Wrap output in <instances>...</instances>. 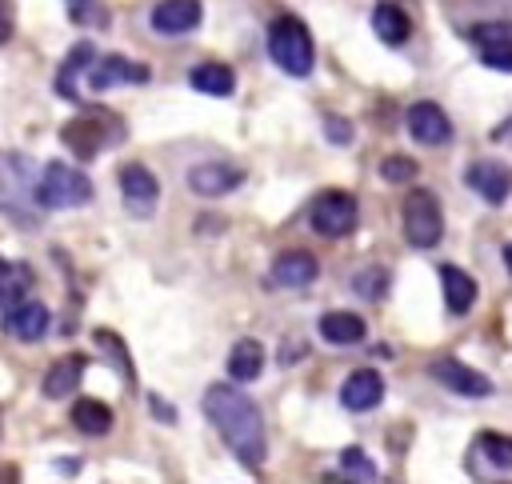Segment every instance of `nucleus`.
<instances>
[{
	"label": "nucleus",
	"mask_w": 512,
	"mask_h": 484,
	"mask_svg": "<svg viewBox=\"0 0 512 484\" xmlns=\"http://www.w3.org/2000/svg\"><path fill=\"white\" fill-rule=\"evenodd\" d=\"M204 416L212 420V428L220 432V440L248 464L260 468L268 440H264V420L260 408L236 388V384H208L204 392Z\"/></svg>",
	"instance_id": "f257e3e1"
},
{
	"label": "nucleus",
	"mask_w": 512,
	"mask_h": 484,
	"mask_svg": "<svg viewBox=\"0 0 512 484\" xmlns=\"http://www.w3.org/2000/svg\"><path fill=\"white\" fill-rule=\"evenodd\" d=\"M36 168L16 156V152H0V212L20 224V228H36V212H40V200H36Z\"/></svg>",
	"instance_id": "f03ea898"
},
{
	"label": "nucleus",
	"mask_w": 512,
	"mask_h": 484,
	"mask_svg": "<svg viewBox=\"0 0 512 484\" xmlns=\"http://www.w3.org/2000/svg\"><path fill=\"white\" fill-rule=\"evenodd\" d=\"M60 140H64L68 152H76L80 160H92V156H100V148H104L108 140H124V124H120V116H112V112H104V108H84L76 120H68V124L60 128Z\"/></svg>",
	"instance_id": "7ed1b4c3"
},
{
	"label": "nucleus",
	"mask_w": 512,
	"mask_h": 484,
	"mask_svg": "<svg viewBox=\"0 0 512 484\" xmlns=\"http://www.w3.org/2000/svg\"><path fill=\"white\" fill-rule=\"evenodd\" d=\"M268 56L288 72V76H308L312 72V36L300 20L280 16L268 24Z\"/></svg>",
	"instance_id": "20e7f679"
},
{
	"label": "nucleus",
	"mask_w": 512,
	"mask_h": 484,
	"mask_svg": "<svg viewBox=\"0 0 512 484\" xmlns=\"http://www.w3.org/2000/svg\"><path fill=\"white\" fill-rule=\"evenodd\" d=\"M36 200L40 208H76V204H88L92 200V184L84 172H76L72 164L64 160H52L40 168V180H36Z\"/></svg>",
	"instance_id": "39448f33"
},
{
	"label": "nucleus",
	"mask_w": 512,
	"mask_h": 484,
	"mask_svg": "<svg viewBox=\"0 0 512 484\" xmlns=\"http://www.w3.org/2000/svg\"><path fill=\"white\" fill-rule=\"evenodd\" d=\"M404 236L412 248H436L444 236V212L440 200L428 188H412L404 196Z\"/></svg>",
	"instance_id": "423d86ee"
},
{
	"label": "nucleus",
	"mask_w": 512,
	"mask_h": 484,
	"mask_svg": "<svg viewBox=\"0 0 512 484\" xmlns=\"http://www.w3.org/2000/svg\"><path fill=\"white\" fill-rule=\"evenodd\" d=\"M308 220L320 236H348L356 228V200L348 192H320L308 208Z\"/></svg>",
	"instance_id": "0eeeda50"
},
{
	"label": "nucleus",
	"mask_w": 512,
	"mask_h": 484,
	"mask_svg": "<svg viewBox=\"0 0 512 484\" xmlns=\"http://www.w3.org/2000/svg\"><path fill=\"white\" fill-rule=\"evenodd\" d=\"M404 124H408L412 140H420V144H428V148H440V144L452 140V120H448V112H444L440 104H432V100L412 104V108L404 112Z\"/></svg>",
	"instance_id": "6e6552de"
},
{
	"label": "nucleus",
	"mask_w": 512,
	"mask_h": 484,
	"mask_svg": "<svg viewBox=\"0 0 512 484\" xmlns=\"http://www.w3.org/2000/svg\"><path fill=\"white\" fill-rule=\"evenodd\" d=\"M120 196H124V208L132 216H152V208L160 200V184L144 164H124L120 168Z\"/></svg>",
	"instance_id": "1a4fd4ad"
},
{
	"label": "nucleus",
	"mask_w": 512,
	"mask_h": 484,
	"mask_svg": "<svg viewBox=\"0 0 512 484\" xmlns=\"http://www.w3.org/2000/svg\"><path fill=\"white\" fill-rule=\"evenodd\" d=\"M148 80V68L144 64H132L128 56L112 52V56H100L92 60L88 68V88L92 92H108V88H120V84H144Z\"/></svg>",
	"instance_id": "9d476101"
},
{
	"label": "nucleus",
	"mask_w": 512,
	"mask_h": 484,
	"mask_svg": "<svg viewBox=\"0 0 512 484\" xmlns=\"http://www.w3.org/2000/svg\"><path fill=\"white\" fill-rule=\"evenodd\" d=\"M428 376L436 384H444L448 392H460V396H488L492 392V380L480 376L476 368L460 364V360H432L428 364Z\"/></svg>",
	"instance_id": "9b49d317"
},
{
	"label": "nucleus",
	"mask_w": 512,
	"mask_h": 484,
	"mask_svg": "<svg viewBox=\"0 0 512 484\" xmlns=\"http://www.w3.org/2000/svg\"><path fill=\"white\" fill-rule=\"evenodd\" d=\"M464 184H468L480 200L504 204L508 192H512V172H508L504 164H496V160H476V164L464 172Z\"/></svg>",
	"instance_id": "f8f14e48"
},
{
	"label": "nucleus",
	"mask_w": 512,
	"mask_h": 484,
	"mask_svg": "<svg viewBox=\"0 0 512 484\" xmlns=\"http://www.w3.org/2000/svg\"><path fill=\"white\" fill-rule=\"evenodd\" d=\"M316 272H320L316 256L304 252V248H292V252H280V256L272 260L268 284H276V288H308V284L316 280Z\"/></svg>",
	"instance_id": "ddd939ff"
},
{
	"label": "nucleus",
	"mask_w": 512,
	"mask_h": 484,
	"mask_svg": "<svg viewBox=\"0 0 512 484\" xmlns=\"http://www.w3.org/2000/svg\"><path fill=\"white\" fill-rule=\"evenodd\" d=\"M240 180H244V172L232 168V164H220V160H208V164H192L188 168V188L196 196H228Z\"/></svg>",
	"instance_id": "4468645a"
},
{
	"label": "nucleus",
	"mask_w": 512,
	"mask_h": 484,
	"mask_svg": "<svg viewBox=\"0 0 512 484\" xmlns=\"http://www.w3.org/2000/svg\"><path fill=\"white\" fill-rule=\"evenodd\" d=\"M48 324H52V312L44 304H36V300H20L16 308L4 312V332L16 336V340H28V344L40 340L48 332Z\"/></svg>",
	"instance_id": "2eb2a0df"
},
{
	"label": "nucleus",
	"mask_w": 512,
	"mask_h": 484,
	"mask_svg": "<svg viewBox=\"0 0 512 484\" xmlns=\"http://www.w3.org/2000/svg\"><path fill=\"white\" fill-rule=\"evenodd\" d=\"M384 400V380L372 372V368H356L344 384H340V404L348 412H368Z\"/></svg>",
	"instance_id": "dca6fc26"
},
{
	"label": "nucleus",
	"mask_w": 512,
	"mask_h": 484,
	"mask_svg": "<svg viewBox=\"0 0 512 484\" xmlns=\"http://www.w3.org/2000/svg\"><path fill=\"white\" fill-rule=\"evenodd\" d=\"M200 24V0H160L152 8V28L160 36H184Z\"/></svg>",
	"instance_id": "f3484780"
},
{
	"label": "nucleus",
	"mask_w": 512,
	"mask_h": 484,
	"mask_svg": "<svg viewBox=\"0 0 512 484\" xmlns=\"http://www.w3.org/2000/svg\"><path fill=\"white\" fill-rule=\"evenodd\" d=\"M84 368H88L84 356H76V352H72V356H60V360L44 372V384H40L44 396H48V400H64V396H72V392L80 388V380H84Z\"/></svg>",
	"instance_id": "a211bd4d"
},
{
	"label": "nucleus",
	"mask_w": 512,
	"mask_h": 484,
	"mask_svg": "<svg viewBox=\"0 0 512 484\" xmlns=\"http://www.w3.org/2000/svg\"><path fill=\"white\" fill-rule=\"evenodd\" d=\"M440 284H444V304H448L452 316H464V312L476 304V280H472L464 268L444 264V268H440Z\"/></svg>",
	"instance_id": "6ab92c4d"
},
{
	"label": "nucleus",
	"mask_w": 512,
	"mask_h": 484,
	"mask_svg": "<svg viewBox=\"0 0 512 484\" xmlns=\"http://www.w3.org/2000/svg\"><path fill=\"white\" fill-rule=\"evenodd\" d=\"M364 320L356 316V312H324L320 316V336L328 340V344H336V348H352V344H360L364 340Z\"/></svg>",
	"instance_id": "aec40b11"
},
{
	"label": "nucleus",
	"mask_w": 512,
	"mask_h": 484,
	"mask_svg": "<svg viewBox=\"0 0 512 484\" xmlns=\"http://www.w3.org/2000/svg\"><path fill=\"white\" fill-rule=\"evenodd\" d=\"M260 372H264V344L252 340V336L236 340L232 352H228V376L240 380V384H248V380H256Z\"/></svg>",
	"instance_id": "412c9836"
},
{
	"label": "nucleus",
	"mask_w": 512,
	"mask_h": 484,
	"mask_svg": "<svg viewBox=\"0 0 512 484\" xmlns=\"http://www.w3.org/2000/svg\"><path fill=\"white\" fill-rule=\"evenodd\" d=\"M68 416H72V424H76L80 432H88V436H104V432L112 428V408H108L104 400H92V396H80Z\"/></svg>",
	"instance_id": "4be33fe9"
},
{
	"label": "nucleus",
	"mask_w": 512,
	"mask_h": 484,
	"mask_svg": "<svg viewBox=\"0 0 512 484\" xmlns=\"http://www.w3.org/2000/svg\"><path fill=\"white\" fill-rule=\"evenodd\" d=\"M188 80H192V88H196V92H204V96H228V92L236 88L232 68H228V64H216V60L196 64Z\"/></svg>",
	"instance_id": "5701e85b"
},
{
	"label": "nucleus",
	"mask_w": 512,
	"mask_h": 484,
	"mask_svg": "<svg viewBox=\"0 0 512 484\" xmlns=\"http://www.w3.org/2000/svg\"><path fill=\"white\" fill-rule=\"evenodd\" d=\"M372 28H376V36H380L384 44H404L408 32H412L408 16H404L396 4H376V12H372Z\"/></svg>",
	"instance_id": "b1692460"
},
{
	"label": "nucleus",
	"mask_w": 512,
	"mask_h": 484,
	"mask_svg": "<svg viewBox=\"0 0 512 484\" xmlns=\"http://www.w3.org/2000/svg\"><path fill=\"white\" fill-rule=\"evenodd\" d=\"M92 60H96V48H92L88 40H80V44L68 52V60H64V68H60V76H56V88H60L64 100H80V92L72 88V80H76V72L92 68Z\"/></svg>",
	"instance_id": "393cba45"
},
{
	"label": "nucleus",
	"mask_w": 512,
	"mask_h": 484,
	"mask_svg": "<svg viewBox=\"0 0 512 484\" xmlns=\"http://www.w3.org/2000/svg\"><path fill=\"white\" fill-rule=\"evenodd\" d=\"M32 288V268L24 264H0V308H16Z\"/></svg>",
	"instance_id": "a878e982"
},
{
	"label": "nucleus",
	"mask_w": 512,
	"mask_h": 484,
	"mask_svg": "<svg viewBox=\"0 0 512 484\" xmlns=\"http://www.w3.org/2000/svg\"><path fill=\"white\" fill-rule=\"evenodd\" d=\"M468 36H472V44H480V52L484 48H512V20H484Z\"/></svg>",
	"instance_id": "bb28decb"
},
{
	"label": "nucleus",
	"mask_w": 512,
	"mask_h": 484,
	"mask_svg": "<svg viewBox=\"0 0 512 484\" xmlns=\"http://www.w3.org/2000/svg\"><path fill=\"white\" fill-rule=\"evenodd\" d=\"M352 292H356V296H364V300H380V296L388 292V272H384V268H376V264L360 268V272L352 276Z\"/></svg>",
	"instance_id": "cd10ccee"
},
{
	"label": "nucleus",
	"mask_w": 512,
	"mask_h": 484,
	"mask_svg": "<svg viewBox=\"0 0 512 484\" xmlns=\"http://www.w3.org/2000/svg\"><path fill=\"white\" fill-rule=\"evenodd\" d=\"M476 448L488 456V464H492V468H512V440H508V436L480 432V436H476Z\"/></svg>",
	"instance_id": "c85d7f7f"
},
{
	"label": "nucleus",
	"mask_w": 512,
	"mask_h": 484,
	"mask_svg": "<svg viewBox=\"0 0 512 484\" xmlns=\"http://www.w3.org/2000/svg\"><path fill=\"white\" fill-rule=\"evenodd\" d=\"M340 468H344L352 480H376V464H372L360 448H344V452H340Z\"/></svg>",
	"instance_id": "c756f323"
},
{
	"label": "nucleus",
	"mask_w": 512,
	"mask_h": 484,
	"mask_svg": "<svg viewBox=\"0 0 512 484\" xmlns=\"http://www.w3.org/2000/svg\"><path fill=\"white\" fill-rule=\"evenodd\" d=\"M380 176H384L388 184H408V180H416V160H408V156H388V160L380 164Z\"/></svg>",
	"instance_id": "7c9ffc66"
},
{
	"label": "nucleus",
	"mask_w": 512,
	"mask_h": 484,
	"mask_svg": "<svg viewBox=\"0 0 512 484\" xmlns=\"http://www.w3.org/2000/svg\"><path fill=\"white\" fill-rule=\"evenodd\" d=\"M68 16H72L76 24H96V28H100L104 8H100V4H92V0H68Z\"/></svg>",
	"instance_id": "2f4dec72"
},
{
	"label": "nucleus",
	"mask_w": 512,
	"mask_h": 484,
	"mask_svg": "<svg viewBox=\"0 0 512 484\" xmlns=\"http://www.w3.org/2000/svg\"><path fill=\"white\" fill-rule=\"evenodd\" d=\"M96 344H100L104 352H112V356L120 360V368H124V376L132 380V364H128V356H124V344H120V336H112L108 328H96Z\"/></svg>",
	"instance_id": "473e14b6"
},
{
	"label": "nucleus",
	"mask_w": 512,
	"mask_h": 484,
	"mask_svg": "<svg viewBox=\"0 0 512 484\" xmlns=\"http://www.w3.org/2000/svg\"><path fill=\"white\" fill-rule=\"evenodd\" d=\"M324 136H328L332 144H348V140H352V124H348L344 116L328 112V116H324Z\"/></svg>",
	"instance_id": "72a5a7b5"
},
{
	"label": "nucleus",
	"mask_w": 512,
	"mask_h": 484,
	"mask_svg": "<svg viewBox=\"0 0 512 484\" xmlns=\"http://www.w3.org/2000/svg\"><path fill=\"white\" fill-rule=\"evenodd\" d=\"M480 64L484 68H496V72H512V48H484L480 52Z\"/></svg>",
	"instance_id": "f704fd0d"
},
{
	"label": "nucleus",
	"mask_w": 512,
	"mask_h": 484,
	"mask_svg": "<svg viewBox=\"0 0 512 484\" xmlns=\"http://www.w3.org/2000/svg\"><path fill=\"white\" fill-rule=\"evenodd\" d=\"M12 40V0H0V44Z\"/></svg>",
	"instance_id": "c9c22d12"
},
{
	"label": "nucleus",
	"mask_w": 512,
	"mask_h": 484,
	"mask_svg": "<svg viewBox=\"0 0 512 484\" xmlns=\"http://www.w3.org/2000/svg\"><path fill=\"white\" fill-rule=\"evenodd\" d=\"M148 404H152V412H156V416H160V420H176V416H172V412H168V404H164V400H160V396H148Z\"/></svg>",
	"instance_id": "e433bc0d"
},
{
	"label": "nucleus",
	"mask_w": 512,
	"mask_h": 484,
	"mask_svg": "<svg viewBox=\"0 0 512 484\" xmlns=\"http://www.w3.org/2000/svg\"><path fill=\"white\" fill-rule=\"evenodd\" d=\"M492 140H512V120L504 128H492Z\"/></svg>",
	"instance_id": "4c0bfd02"
},
{
	"label": "nucleus",
	"mask_w": 512,
	"mask_h": 484,
	"mask_svg": "<svg viewBox=\"0 0 512 484\" xmlns=\"http://www.w3.org/2000/svg\"><path fill=\"white\" fill-rule=\"evenodd\" d=\"M504 264H508V272H512V244L504 248Z\"/></svg>",
	"instance_id": "58836bf2"
},
{
	"label": "nucleus",
	"mask_w": 512,
	"mask_h": 484,
	"mask_svg": "<svg viewBox=\"0 0 512 484\" xmlns=\"http://www.w3.org/2000/svg\"><path fill=\"white\" fill-rule=\"evenodd\" d=\"M0 264H4V260H0Z\"/></svg>",
	"instance_id": "ea45409f"
}]
</instances>
